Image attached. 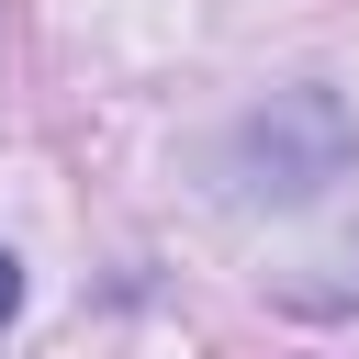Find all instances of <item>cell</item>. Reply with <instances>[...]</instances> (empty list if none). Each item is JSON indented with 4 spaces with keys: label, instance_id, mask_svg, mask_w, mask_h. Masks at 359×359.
Returning <instances> with one entry per match:
<instances>
[{
    "label": "cell",
    "instance_id": "6da1fadb",
    "mask_svg": "<svg viewBox=\"0 0 359 359\" xmlns=\"http://www.w3.org/2000/svg\"><path fill=\"white\" fill-rule=\"evenodd\" d=\"M11 303H22V269H11V247H0V325H11Z\"/></svg>",
    "mask_w": 359,
    "mask_h": 359
}]
</instances>
